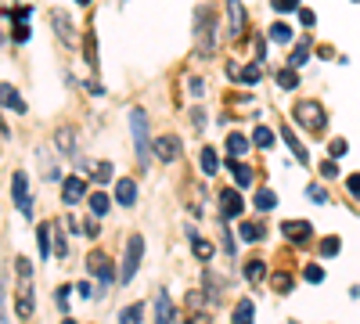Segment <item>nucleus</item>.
<instances>
[{
	"label": "nucleus",
	"mask_w": 360,
	"mask_h": 324,
	"mask_svg": "<svg viewBox=\"0 0 360 324\" xmlns=\"http://www.w3.org/2000/svg\"><path fill=\"white\" fill-rule=\"evenodd\" d=\"M130 130H134V152H137L141 166H148V159H152V141H148V115H144V108H130Z\"/></svg>",
	"instance_id": "nucleus-1"
},
{
	"label": "nucleus",
	"mask_w": 360,
	"mask_h": 324,
	"mask_svg": "<svg viewBox=\"0 0 360 324\" xmlns=\"http://www.w3.org/2000/svg\"><path fill=\"white\" fill-rule=\"evenodd\" d=\"M141 256H144V238L141 234H130L127 238V252H123V267H119V281L130 285L141 271Z\"/></svg>",
	"instance_id": "nucleus-2"
},
{
	"label": "nucleus",
	"mask_w": 360,
	"mask_h": 324,
	"mask_svg": "<svg viewBox=\"0 0 360 324\" xmlns=\"http://www.w3.org/2000/svg\"><path fill=\"white\" fill-rule=\"evenodd\" d=\"M195 29H198V33H195L198 54H202V58H213V54H217V25L209 22V11H205V8L195 11Z\"/></svg>",
	"instance_id": "nucleus-3"
},
{
	"label": "nucleus",
	"mask_w": 360,
	"mask_h": 324,
	"mask_svg": "<svg viewBox=\"0 0 360 324\" xmlns=\"http://www.w3.org/2000/svg\"><path fill=\"white\" fill-rule=\"evenodd\" d=\"M324 119H328V115H324V105H321V101H310V98H307V101L295 105V123L307 127L310 134H321V130H324Z\"/></svg>",
	"instance_id": "nucleus-4"
},
{
	"label": "nucleus",
	"mask_w": 360,
	"mask_h": 324,
	"mask_svg": "<svg viewBox=\"0 0 360 324\" xmlns=\"http://www.w3.org/2000/svg\"><path fill=\"white\" fill-rule=\"evenodd\" d=\"M86 271H90V278L101 281V292L115 281V271H112V263H108L105 252H90V256H86Z\"/></svg>",
	"instance_id": "nucleus-5"
},
{
	"label": "nucleus",
	"mask_w": 360,
	"mask_h": 324,
	"mask_svg": "<svg viewBox=\"0 0 360 324\" xmlns=\"http://www.w3.org/2000/svg\"><path fill=\"white\" fill-rule=\"evenodd\" d=\"M11 198H15L22 216H33V198H29V176L25 173H15L11 176Z\"/></svg>",
	"instance_id": "nucleus-6"
},
{
	"label": "nucleus",
	"mask_w": 360,
	"mask_h": 324,
	"mask_svg": "<svg viewBox=\"0 0 360 324\" xmlns=\"http://www.w3.org/2000/svg\"><path fill=\"white\" fill-rule=\"evenodd\" d=\"M281 234L288 242H295V245H307L310 238H314V227L307 223V220H285L281 223Z\"/></svg>",
	"instance_id": "nucleus-7"
},
{
	"label": "nucleus",
	"mask_w": 360,
	"mask_h": 324,
	"mask_svg": "<svg viewBox=\"0 0 360 324\" xmlns=\"http://www.w3.org/2000/svg\"><path fill=\"white\" fill-rule=\"evenodd\" d=\"M51 25H54V33H58V40H62V44H72L76 40V25H72V18L62 8L51 11Z\"/></svg>",
	"instance_id": "nucleus-8"
},
{
	"label": "nucleus",
	"mask_w": 360,
	"mask_h": 324,
	"mask_svg": "<svg viewBox=\"0 0 360 324\" xmlns=\"http://www.w3.org/2000/svg\"><path fill=\"white\" fill-rule=\"evenodd\" d=\"M152 152L159 155V162H176V159H180V137H173V134L159 137V141L152 144Z\"/></svg>",
	"instance_id": "nucleus-9"
},
{
	"label": "nucleus",
	"mask_w": 360,
	"mask_h": 324,
	"mask_svg": "<svg viewBox=\"0 0 360 324\" xmlns=\"http://www.w3.org/2000/svg\"><path fill=\"white\" fill-rule=\"evenodd\" d=\"M242 209H245V202H242V195H238L234 188L220 191V216H224V220H231V216H242Z\"/></svg>",
	"instance_id": "nucleus-10"
},
{
	"label": "nucleus",
	"mask_w": 360,
	"mask_h": 324,
	"mask_svg": "<svg viewBox=\"0 0 360 324\" xmlns=\"http://www.w3.org/2000/svg\"><path fill=\"white\" fill-rule=\"evenodd\" d=\"M54 148L62 152L65 159H72L76 155V130L72 127H58L54 130Z\"/></svg>",
	"instance_id": "nucleus-11"
},
{
	"label": "nucleus",
	"mask_w": 360,
	"mask_h": 324,
	"mask_svg": "<svg viewBox=\"0 0 360 324\" xmlns=\"http://www.w3.org/2000/svg\"><path fill=\"white\" fill-rule=\"evenodd\" d=\"M227 18H231V37L245 33V4L242 0H227Z\"/></svg>",
	"instance_id": "nucleus-12"
},
{
	"label": "nucleus",
	"mask_w": 360,
	"mask_h": 324,
	"mask_svg": "<svg viewBox=\"0 0 360 324\" xmlns=\"http://www.w3.org/2000/svg\"><path fill=\"white\" fill-rule=\"evenodd\" d=\"M83 195H86L83 176H65V184H62V202H65V205H76Z\"/></svg>",
	"instance_id": "nucleus-13"
},
{
	"label": "nucleus",
	"mask_w": 360,
	"mask_h": 324,
	"mask_svg": "<svg viewBox=\"0 0 360 324\" xmlns=\"http://www.w3.org/2000/svg\"><path fill=\"white\" fill-rule=\"evenodd\" d=\"M33 306H37V303H33V285H29V278H22V288H18V310H15V313H18L22 320H29V317H33Z\"/></svg>",
	"instance_id": "nucleus-14"
},
{
	"label": "nucleus",
	"mask_w": 360,
	"mask_h": 324,
	"mask_svg": "<svg viewBox=\"0 0 360 324\" xmlns=\"http://www.w3.org/2000/svg\"><path fill=\"white\" fill-rule=\"evenodd\" d=\"M134 202H137V184L130 181V176H123V181L115 184V205H127L130 209Z\"/></svg>",
	"instance_id": "nucleus-15"
},
{
	"label": "nucleus",
	"mask_w": 360,
	"mask_h": 324,
	"mask_svg": "<svg viewBox=\"0 0 360 324\" xmlns=\"http://www.w3.org/2000/svg\"><path fill=\"white\" fill-rule=\"evenodd\" d=\"M281 137H285V144L292 148V155H295V162H303V166H310V155H307V148L299 144V137L292 134V127H281Z\"/></svg>",
	"instance_id": "nucleus-16"
},
{
	"label": "nucleus",
	"mask_w": 360,
	"mask_h": 324,
	"mask_svg": "<svg viewBox=\"0 0 360 324\" xmlns=\"http://www.w3.org/2000/svg\"><path fill=\"white\" fill-rule=\"evenodd\" d=\"M0 98H4V108H8V112H25V101L18 98V91H15L11 83L0 86Z\"/></svg>",
	"instance_id": "nucleus-17"
},
{
	"label": "nucleus",
	"mask_w": 360,
	"mask_h": 324,
	"mask_svg": "<svg viewBox=\"0 0 360 324\" xmlns=\"http://www.w3.org/2000/svg\"><path fill=\"white\" fill-rule=\"evenodd\" d=\"M188 234H191V252H195V259H202V263H209V259H213V252H217V249L209 245L205 238H198L195 231H188Z\"/></svg>",
	"instance_id": "nucleus-18"
},
{
	"label": "nucleus",
	"mask_w": 360,
	"mask_h": 324,
	"mask_svg": "<svg viewBox=\"0 0 360 324\" xmlns=\"http://www.w3.org/2000/svg\"><path fill=\"white\" fill-rule=\"evenodd\" d=\"M227 152H231V159H242L249 152V137L245 134H231L227 137Z\"/></svg>",
	"instance_id": "nucleus-19"
},
{
	"label": "nucleus",
	"mask_w": 360,
	"mask_h": 324,
	"mask_svg": "<svg viewBox=\"0 0 360 324\" xmlns=\"http://www.w3.org/2000/svg\"><path fill=\"white\" fill-rule=\"evenodd\" d=\"M155 317H159V320H176V310H173V303H169L166 292H159V296H155Z\"/></svg>",
	"instance_id": "nucleus-20"
},
{
	"label": "nucleus",
	"mask_w": 360,
	"mask_h": 324,
	"mask_svg": "<svg viewBox=\"0 0 360 324\" xmlns=\"http://www.w3.org/2000/svg\"><path fill=\"white\" fill-rule=\"evenodd\" d=\"M112 209V198L105 195V191H94V195H90V213H94V216H105Z\"/></svg>",
	"instance_id": "nucleus-21"
},
{
	"label": "nucleus",
	"mask_w": 360,
	"mask_h": 324,
	"mask_svg": "<svg viewBox=\"0 0 360 324\" xmlns=\"http://www.w3.org/2000/svg\"><path fill=\"white\" fill-rule=\"evenodd\" d=\"M274 205H278V195L270 191V188H259V191H256V209H259V213H270Z\"/></svg>",
	"instance_id": "nucleus-22"
},
{
	"label": "nucleus",
	"mask_w": 360,
	"mask_h": 324,
	"mask_svg": "<svg viewBox=\"0 0 360 324\" xmlns=\"http://www.w3.org/2000/svg\"><path fill=\"white\" fill-rule=\"evenodd\" d=\"M238 238H242V242H259V238H263V227L252 223V220H242V227H238Z\"/></svg>",
	"instance_id": "nucleus-23"
},
{
	"label": "nucleus",
	"mask_w": 360,
	"mask_h": 324,
	"mask_svg": "<svg viewBox=\"0 0 360 324\" xmlns=\"http://www.w3.org/2000/svg\"><path fill=\"white\" fill-rule=\"evenodd\" d=\"M37 249H40V256L47 263V256H51V223H40L37 227Z\"/></svg>",
	"instance_id": "nucleus-24"
},
{
	"label": "nucleus",
	"mask_w": 360,
	"mask_h": 324,
	"mask_svg": "<svg viewBox=\"0 0 360 324\" xmlns=\"http://www.w3.org/2000/svg\"><path fill=\"white\" fill-rule=\"evenodd\" d=\"M307 62H310V40H303V44L292 51V58H288V65H292V69H303Z\"/></svg>",
	"instance_id": "nucleus-25"
},
{
	"label": "nucleus",
	"mask_w": 360,
	"mask_h": 324,
	"mask_svg": "<svg viewBox=\"0 0 360 324\" xmlns=\"http://www.w3.org/2000/svg\"><path fill=\"white\" fill-rule=\"evenodd\" d=\"M202 169H205V176H217V169H220L217 148H202Z\"/></svg>",
	"instance_id": "nucleus-26"
},
{
	"label": "nucleus",
	"mask_w": 360,
	"mask_h": 324,
	"mask_svg": "<svg viewBox=\"0 0 360 324\" xmlns=\"http://www.w3.org/2000/svg\"><path fill=\"white\" fill-rule=\"evenodd\" d=\"M231 173H234V184H238V188H252V173H249V166L231 162Z\"/></svg>",
	"instance_id": "nucleus-27"
},
{
	"label": "nucleus",
	"mask_w": 360,
	"mask_h": 324,
	"mask_svg": "<svg viewBox=\"0 0 360 324\" xmlns=\"http://www.w3.org/2000/svg\"><path fill=\"white\" fill-rule=\"evenodd\" d=\"M252 144H256V148H270V144H274V130H270V127H256L252 130Z\"/></svg>",
	"instance_id": "nucleus-28"
},
{
	"label": "nucleus",
	"mask_w": 360,
	"mask_h": 324,
	"mask_svg": "<svg viewBox=\"0 0 360 324\" xmlns=\"http://www.w3.org/2000/svg\"><path fill=\"white\" fill-rule=\"evenodd\" d=\"M278 86H285V91H295V86H299V76H295V69L288 65V69H278Z\"/></svg>",
	"instance_id": "nucleus-29"
},
{
	"label": "nucleus",
	"mask_w": 360,
	"mask_h": 324,
	"mask_svg": "<svg viewBox=\"0 0 360 324\" xmlns=\"http://www.w3.org/2000/svg\"><path fill=\"white\" fill-rule=\"evenodd\" d=\"M266 37L274 40V44H288V40H292V29H288L285 22H278V25H270V29H266Z\"/></svg>",
	"instance_id": "nucleus-30"
},
{
	"label": "nucleus",
	"mask_w": 360,
	"mask_h": 324,
	"mask_svg": "<svg viewBox=\"0 0 360 324\" xmlns=\"http://www.w3.org/2000/svg\"><path fill=\"white\" fill-rule=\"evenodd\" d=\"M83 54H86V65H90V69H98V40H94V33H86Z\"/></svg>",
	"instance_id": "nucleus-31"
},
{
	"label": "nucleus",
	"mask_w": 360,
	"mask_h": 324,
	"mask_svg": "<svg viewBox=\"0 0 360 324\" xmlns=\"http://www.w3.org/2000/svg\"><path fill=\"white\" fill-rule=\"evenodd\" d=\"M245 278H249V281H263V278H266L263 259H249V263H245Z\"/></svg>",
	"instance_id": "nucleus-32"
},
{
	"label": "nucleus",
	"mask_w": 360,
	"mask_h": 324,
	"mask_svg": "<svg viewBox=\"0 0 360 324\" xmlns=\"http://www.w3.org/2000/svg\"><path fill=\"white\" fill-rule=\"evenodd\" d=\"M252 313H256V306H252L249 299H242V303L234 306V320H238V324H245V320H252Z\"/></svg>",
	"instance_id": "nucleus-33"
},
{
	"label": "nucleus",
	"mask_w": 360,
	"mask_h": 324,
	"mask_svg": "<svg viewBox=\"0 0 360 324\" xmlns=\"http://www.w3.org/2000/svg\"><path fill=\"white\" fill-rule=\"evenodd\" d=\"M90 173H94L98 184H105V181H112V162H94V166H90Z\"/></svg>",
	"instance_id": "nucleus-34"
},
{
	"label": "nucleus",
	"mask_w": 360,
	"mask_h": 324,
	"mask_svg": "<svg viewBox=\"0 0 360 324\" xmlns=\"http://www.w3.org/2000/svg\"><path fill=\"white\" fill-rule=\"evenodd\" d=\"M141 313H144V306H141V303H134V306H127L123 313H119V320H123V324H137V320H141Z\"/></svg>",
	"instance_id": "nucleus-35"
},
{
	"label": "nucleus",
	"mask_w": 360,
	"mask_h": 324,
	"mask_svg": "<svg viewBox=\"0 0 360 324\" xmlns=\"http://www.w3.org/2000/svg\"><path fill=\"white\" fill-rule=\"evenodd\" d=\"M346 152H349V144H346V141H342V137H335V141H332V144H328V155H332V159H342V155H346Z\"/></svg>",
	"instance_id": "nucleus-36"
},
{
	"label": "nucleus",
	"mask_w": 360,
	"mask_h": 324,
	"mask_svg": "<svg viewBox=\"0 0 360 324\" xmlns=\"http://www.w3.org/2000/svg\"><path fill=\"white\" fill-rule=\"evenodd\" d=\"M274 288H278V292H281V296H285V292H292V278L278 271V274H274Z\"/></svg>",
	"instance_id": "nucleus-37"
},
{
	"label": "nucleus",
	"mask_w": 360,
	"mask_h": 324,
	"mask_svg": "<svg viewBox=\"0 0 360 324\" xmlns=\"http://www.w3.org/2000/svg\"><path fill=\"white\" fill-rule=\"evenodd\" d=\"M339 249H342V242H339V238H324V242H321V252H324V256H335Z\"/></svg>",
	"instance_id": "nucleus-38"
},
{
	"label": "nucleus",
	"mask_w": 360,
	"mask_h": 324,
	"mask_svg": "<svg viewBox=\"0 0 360 324\" xmlns=\"http://www.w3.org/2000/svg\"><path fill=\"white\" fill-rule=\"evenodd\" d=\"M303 278H307L310 285H321V281H324V271H321L317 263H314V267H307V274H303Z\"/></svg>",
	"instance_id": "nucleus-39"
},
{
	"label": "nucleus",
	"mask_w": 360,
	"mask_h": 324,
	"mask_svg": "<svg viewBox=\"0 0 360 324\" xmlns=\"http://www.w3.org/2000/svg\"><path fill=\"white\" fill-rule=\"evenodd\" d=\"M307 195H310V198H314V202H321V205H324V202H328V191H324V188H321V184H310V188H307Z\"/></svg>",
	"instance_id": "nucleus-40"
},
{
	"label": "nucleus",
	"mask_w": 360,
	"mask_h": 324,
	"mask_svg": "<svg viewBox=\"0 0 360 324\" xmlns=\"http://www.w3.org/2000/svg\"><path fill=\"white\" fill-rule=\"evenodd\" d=\"M295 4H299V0H270V8H274V11H295Z\"/></svg>",
	"instance_id": "nucleus-41"
},
{
	"label": "nucleus",
	"mask_w": 360,
	"mask_h": 324,
	"mask_svg": "<svg viewBox=\"0 0 360 324\" xmlns=\"http://www.w3.org/2000/svg\"><path fill=\"white\" fill-rule=\"evenodd\" d=\"M191 127H195L198 134L205 130V112H202V108H195V112H191Z\"/></svg>",
	"instance_id": "nucleus-42"
},
{
	"label": "nucleus",
	"mask_w": 360,
	"mask_h": 324,
	"mask_svg": "<svg viewBox=\"0 0 360 324\" xmlns=\"http://www.w3.org/2000/svg\"><path fill=\"white\" fill-rule=\"evenodd\" d=\"M86 94L101 98V94H105V83H101V79H90V83H86Z\"/></svg>",
	"instance_id": "nucleus-43"
},
{
	"label": "nucleus",
	"mask_w": 360,
	"mask_h": 324,
	"mask_svg": "<svg viewBox=\"0 0 360 324\" xmlns=\"http://www.w3.org/2000/svg\"><path fill=\"white\" fill-rule=\"evenodd\" d=\"M188 86H191V94H195V98H202V94H205V83H202L198 76H191V79H188Z\"/></svg>",
	"instance_id": "nucleus-44"
},
{
	"label": "nucleus",
	"mask_w": 360,
	"mask_h": 324,
	"mask_svg": "<svg viewBox=\"0 0 360 324\" xmlns=\"http://www.w3.org/2000/svg\"><path fill=\"white\" fill-rule=\"evenodd\" d=\"M321 176H328V181H332V176H339V166H335L332 159H328V162L321 166Z\"/></svg>",
	"instance_id": "nucleus-45"
},
{
	"label": "nucleus",
	"mask_w": 360,
	"mask_h": 324,
	"mask_svg": "<svg viewBox=\"0 0 360 324\" xmlns=\"http://www.w3.org/2000/svg\"><path fill=\"white\" fill-rule=\"evenodd\" d=\"M259 76H263V72H259V65H249L242 79H245V83H259Z\"/></svg>",
	"instance_id": "nucleus-46"
},
{
	"label": "nucleus",
	"mask_w": 360,
	"mask_h": 324,
	"mask_svg": "<svg viewBox=\"0 0 360 324\" xmlns=\"http://www.w3.org/2000/svg\"><path fill=\"white\" fill-rule=\"evenodd\" d=\"M15 40H18V44H25V40H29V25H25V22H18V25H15Z\"/></svg>",
	"instance_id": "nucleus-47"
},
{
	"label": "nucleus",
	"mask_w": 360,
	"mask_h": 324,
	"mask_svg": "<svg viewBox=\"0 0 360 324\" xmlns=\"http://www.w3.org/2000/svg\"><path fill=\"white\" fill-rule=\"evenodd\" d=\"M69 292H72L69 285H65V288H58V306H62V310H69Z\"/></svg>",
	"instance_id": "nucleus-48"
},
{
	"label": "nucleus",
	"mask_w": 360,
	"mask_h": 324,
	"mask_svg": "<svg viewBox=\"0 0 360 324\" xmlns=\"http://www.w3.org/2000/svg\"><path fill=\"white\" fill-rule=\"evenodd\" d=\"M220 234H224V238H220V242H224V252H234V238H231V231H227V227H220Z\"/></svg>",
	"instance_id": "nucleus-49"
},
{
	"label": "nucleus",
	"mask_w": 360,
	"mask_h": 324,
	"mask_svg": "<svg viewBox=\"0 0 360 324\" xmlns=\"http://www.w3.org/2000/svg\"><path fill=\"white\" fill-rule=\"evenodd\" d=\"M227 76H231V79H242V76H245V69L238 65V62H231V65H227Z\"/></svg>",
	"instance_id": "nucleus-50"
},
{
	"label": "nucleus",
	"mask_w": 360,
	"mask_h": 324,
	"mask_svg": "<svg viewBox=\"0 0 360 324\" xmlns=\"http://www.w3.org/2000/svg\"><path fill=\"white\" fill-rule=\"evenodd\" d=\"M346 184H349V191L360 198V173H353V176H346Z\"/></svg>",
	"instance_id": "nucleus-51"
},
{
	"label": "nucleus",
	"mask_w": 360,
	"mask_h": 324,
	"mask_svg": "<svg viewBox=\"0 0 360 324\" xmlns=\"http://www.w3.org/2000/svg\"><path fill=\"white\" fill-rule=\"evenodd\" d=\"M83 234H86V238H94V234H98V220H86L83 223Z\"/></svg>",
	"instance_id": "nucleus-52"
},
{
	"label": "nucleus",
	"mask_w": 360,
	"mask_h": 324,
	"mask_svg": "<svg viewBox=\"0 0 360 324\" xmlns=\"http://www.w3.org/2000/svg\"><path fill=\"white\" fill-rule=\"evenodd\" d=\"M299 22H303V25H314V11H299Z\"/></svg>",
	"instance_id": "nucleus-53"
},
{
	"label": "nucleus",
	"mask_w": 360,
	"mask_h": 324,
	"mask_svg": "<svg viewBox=\"0 0 360 324\" xmlns=\"http://www.w3.org/2000/svg\"><path fill=\"white\" fill-rule=\"evenodd\" d=\"M76 4H90V0H76Z\"/></svg>",
	"instance_id": "nucleus-54"
}]
</instances>
